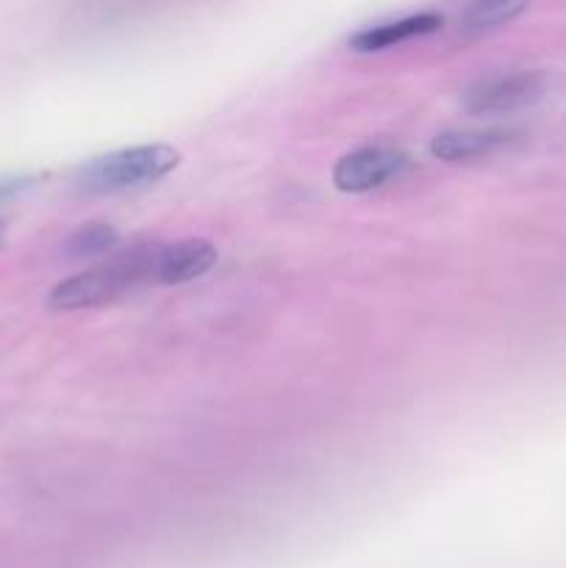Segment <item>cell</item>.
<instances>
[{
    "label": "cell",
    "instance_id": "obj_1",
    "mask_svg": "<svg viewBox=\"0 0 566 568\" xmlns=\"http://www.w3.org/2000/svg\"><path fill=\"white\" fill-rule=\"evenodd\" d=\"M153 253L155 244H139L105 264L61 281L48 294L50 311H81L94 305L114 303L142 283H153Z\"/></svg>",
    "mask_w": 566,
    "mask_h": 568
},
{
    "label": "cell",
    "instance_id": "obj_2",
    "mask_svg": "<svg viewBox=\"0 0 566 568\" xmlns=\"http://www.w3.org/2000/svg\"><path fill=\"white\" fill-rule=\"evenodd\" d=\"M181 164V153L172 144H137L114 153L98 155L75 172V183L89 194H114L150 186L170 175Z\"/></svg>",
    "mask_w": 566,
    "mask_h": 568
},
{
    "label": "cell",
    "instance_id": "obj_3",
    "mask_svg": "<svg viewBox=\"0 0 566 568\" xmlns=\"http://www.w3.org/2000/svg\"><path fill=\"white\" fill-rule=\"evenodd\" d=\"M549 87H553V78H549V72L542 70L508 72V75L486 78V81L475 83L464 94V109L477 116L511 114V111L536 105L549 92Z\"/></svg>",
    "mask_w": 566,
    "mask_h": 568
},
{
    "label": "cell",
    "instance_id": "obj_4",
    "mask_svg": "<svg viewBox=\"0 0 566 568\" xmlns=\"http://www.w3.org/2000/svg\"><path fill=\"white\" fill-rule=\"evenodd\" d=\"M408 159L400 148L386 144H370L353 153H344L333 166V186L344 194L375 192L383 183L394 181L405 170Z\"/></svg>",
    "mask_w": 566,
    "mask_h": 568
},
{
    "label": "cell",
    "instance_id": "obj_5",
    "mask_svg": "<svg viewBox=\"0 0 566 568\" xmlns=\"http://www.w3.org/2000/svg\"><path fill=\"white\" fill-rule=\"evenodd\" d=\"M216 247L203 239H186L178 244H155L153 253V283L161 286H181L198 281L216 266Z\"/></svg>",
    "mask_w": 566,
    "mask_h": 568
},
{
    "label": "cell",
    "instance_id": "obj_6",
    "mask_svg": "<svg viewBox=\"0 0 566 568\" xmlns=\"http://www.w3.org/2000/svg\"><path fill=\"white\" fill-rule=\"evenodd\" d=\"M519 142V133L514 128H472V131H447L431 142V153L436 159L449 161H475L483 155L499 153Z\"/></svg>",
    "mask_w": 566,
    "mask_h": 568
},
{
    "label": "cell",
    "instance_id": "obj_7",
    "mask_svg": "<svg viewBox=\"0 0 566 568\" xmlns=\"http://www.w3.org/2000/svg\"><path fill=\"white\" fill-rule=\"evenodd\" d=\"M442 28V14H433V11H425V14H408L400 17V20L381 22V26H372L366 31L355 33L350 39L355 50L361 53H375V50L394 48V44L411 42V39L427 37V33L438 31Z\"/></svg>",
    "mask_w": 566,
    "mask_h": 568
},
{
    "label": "cell",
    "instance_id": "obj_8",
    "mask_svg": "<svg viewBox=\"0 0 566 568\" xmlns=\"http://www.w3.org/2000/svg\"><path fill=\"white\" fill-rule=\"evenodd\" d=\"M530 6V0H472L461 17V31L466 37H483L497 28L514 22L522 11Z\"/></svg>",
    "mask_w": 566,
    "mask_h": 568
},
{
    "label": "cell",
    "instance_id": "obj_9",
    "mask_svg": "<svg viewBox=\"0 0 566 568\" xmlns=\"http://www.w3.org/2000/svg\"><path fill=\"white\" fill-rule=\"evenodd\" d=\"M117 242H120V233L114 227L103 225V222H92V225H83L81 231L67 239V253L72 258H94V255L114 250Z\"/></svg>",
    "mask_w": 566,
    "mask_h": 568
},
{
    "label": "cell",
    "instance_id": "obj_10",
    "mask_svg": "<svg viewBox=\"0 0 566 568\" xmlns=\"http://www.w3.org/2000/svg\"><path fill=\"white\" fill-rule=\"evenodd\" d=\"M37 183L33 175H11V178H0V205L14 200L17 194H22L26 189H31Z\"/></svg>",
    "mask_w": 566,
    "mask_h": 568
},
{
    "label": "cell",
    "instance_id": "obj_11",
    "mask_svg": "<svg viewBox=\"0 0 566 568\" xmlns=\"http://www.w3.org/2000/svg\"><path fill=\"white\" fill-rule=\"evenodd\" d=\"M3 239H6V225H3V220H0V244H3Z\"/></svg>",
    "mask_w": 566,
    "mask_h": 568
}]
</instances>
